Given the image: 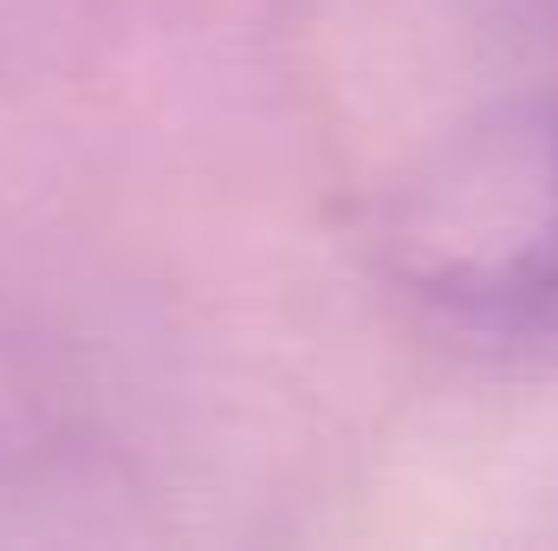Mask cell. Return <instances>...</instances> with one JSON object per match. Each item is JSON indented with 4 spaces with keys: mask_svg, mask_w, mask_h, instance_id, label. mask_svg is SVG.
Returning <instances> with one entry per match:
<instances>
[{
    "mask_svg": "<svg viewBox=\"0 0 558 551\" xmlns=\"http://www.w3.org/2000/svg\"><path fill=\"white\" fill-rule=\"evenodd\" d=\"M384 260L441 325L558 351V85L474 111L403 175Z\"/></svg>",
    "mask_w": 558,
    "mask_h": 551,
    "instance_id": "6da1fadb",
    "label": "cell"
}]
</instances>
